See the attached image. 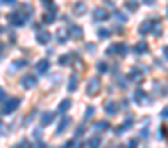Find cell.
Returning <instances> with one entry per match:
<instances>
[{"label":"cell","mask_w":168,"mask_h":148,"mask_svg":"<svg viewBox=\"0 0 168 148\" xmlns=\"http://www.w3.org/2000/svg\"><path fill=\"white\" fill-rule=\"evenodd\" d=\"M99 142H101V140H99V138H97V136H95V138H91V140L87 142V146H97V144H99Z\"/></svg>","instance_id":"obj_25"},{"label":"cell","mask_w":168,"mask_h":148,"mask_svg":"<svg viewBox=\"0 0 168 148\" xmlns=\"http://www.w3.org/2000/svg\"><path fill=\"white\" fill-rule=\"evenodd\" d=\"M69 107H71V101H69V99H66L63 103H59V109H57V111H59V113H66Z\"/></svg>","instance_id":"obj_15"},{"label":"cell","mask_w":168,"mask_h":148,"mask_svg":"<svg viewBox=\"0 0 168 148\" xmlns=\"http://www.w3.org/2000/svg\"><path fill=\"white\" fill-rule=\"evenodd\" d=\"M75 87H77V75L73 73V75L69 77V85H67V89H69V91H75Z\"/></svg>","instance_id":"obj_14"},{"label":"cell","mask_w":168,"mask_h":148,"mask_svg":"<svg viewBox=\"0 0 168 148\" xmlns=\"http://www.w3.org/2000/svg\"><path fill=\"white\" fill-rule=\"evenodd\" d=\"M71 61V55H63V57H59V63L61 65H66V63H69Z\"/></svg>","instance_id":"obj_23"},{"label":"cell","mask_w":168,"mask_h":148,"mask_svg":"<svg viewBox=\"0 0 168 148\" xmlns=\"http://www.w3.org/2000/svg\"><path fill=\"white\" fill-rule=\"evenodd\" d=\"M146 50H148V46H146L144 41H140V44H137V46H134V54H138V55L146 54Z\"/></svg>","instance_id":"obj_9"},{"label":"cell","mask_w":168,"mask_h":148,"mask_svg":"<svg viewBox=\"0 0 168 148\" xmlns=\"http://www.w3.org/2000/svg\"><path fill=\"white\" fill-rule=\"evenodd\" d=\"M131 77H133V79H140V77H143V73H140V71H137V69H134V71L131 73Z\"/></svg>","instance_id":"obj_26"},{"label":"cell","mask_w":168,"mask_h":148,"mask_svg":"<svg viewBox=\"0 0 168 148\" xmlns=\"http://www.w3.org/2000/svg\"><path fill=\"white\" fill-rule=\"evenodd\" d=\"M109 34H111L109 30H99V38H103V40H105V38H109Z\"/></svg>","instance_id":"obj_24"},{"label":"cell","mask_w":168,"mask_h":148,"mask_svg":"<svg viewBox=\"0 0 168 148\" xmlns=\"http://www.w3.org/2000/svg\"><path fill=\"white\" fill-rule=\"evenodd\" d=\"M99 89H101V83H99V79H89L87 93H89V95H95V93H99Z\"/></svg>","instance_id":"obj_2"},{"label":"cell","mask_w":168,"mask_h":148,"mask_svg":"<svg viewBox=\"0 0 168 148\" xmlns=\"http://www.w3.org/2000/svg\"><path fill=\"white\" fill-rule=\"evenodd\" d=\"M113 18L117 20V22H127V14H123V12H119V10H115V12H113Z\"/></svg>","instance_id":"obj_12"},{"label":"cell","mask_w":168,"mask_h":148,"mask_svg":"<svg viewBox=\"0 0 168 148\" xmlns=\"http://www.w3.org/2000/svg\"><path fill=\"white\" fill-rule=\"evenodd\" d=\"M107 126H109V124H107V123H105V120H101V123H97V124H95V128H97V130H99V133H103V130H105V128H107Z\"/></svg>","instance_id":"obj_21"},{"label":"cell","mask_w":168,"mask_h":148,"mask_svg":"<svg viewBox=\"0 0 168 148\" xmlns=\"http://www.w3.org/2000/svg\"><path fill=\"white\" fill-rule=\"evenodd\" d=\"M24 65H26V59H18V61L12 63V69H14V71H16V69H22Z\"/></svg>","instance_id":"obj_18"},{"label":"cell","mask_w":168,"mask_h":148,"mask_svg":"<svg viewBox=\"0 0 168 148\" xmlns=\"http://www.w3.org/2000/svg\"><path fill=\"white\" fill-rule=\"evenodd\" d=\"M95 115V107H87V111H85V119H91Z\"/></svg>","instance_id":"obj_22"},{"label":"cell","mask_w":168,"mask_h":148,"mask_svg":"<svg viewBox=\"0 0 168 148\" xmlns=\"http://www.w3.org/2000/svg\"><path fill=\"white\" fill-rule=\"evenodd\" d=\"M48 67H50V63H48V59H42L38 61V73H46Z\"/></svg>","instance_id":"obj_11"},{"label":"cell","mask_w":168,"mask_h":148,"mask_svg":"<svg viewBox=\"0 0 168 148\" xmlns=\"http://www.w3.org/2000/svg\"><path fill=\"white\" fill-rule=\"evenodd\" d=\"M34 85H36V77H34V75H26V77L22 79V87H24V89H32Z\"/></svg>","instance_id":"obj_3"},{"label":"cell","mask_w":168,"mask_h":148,"mask_svg":"<svg viewBox=\"0 0 168 148\" xmlns=\"http://www.w3.org/2000/svg\"><path fill=\"white\" fill-rule=\"evenodd\" d=\"M2 2H14V0H2Z\"/></svg>","instance_id":"obj_33"},{"label":"cell","mask_w":168,"mask_h":148,"mask_svg":"<svg viewBox=\"0 0 168 148\" xmlns=\"http://www.w3.org/2000/svg\"><path fill=\"white\" fill-rule=\"evenodd\" d=\"M152 2H154V0H144V4H148V6H150Z\"/></svg>","instance_id":"obj_32"},{"label":"cell","mask_w":168,"mask_h":148,"mask_svg":"<svg viewBox=\"0 0 168 148\" xmlns=\"http://www.w3.org/2000/svg\"><path fill=\"white\" fill-rule=\"evenodd\" d=\"M10 22L16 24V26H22V24H24V16H20V14H12V16H10Z\"/></svg>","instance_id":"obj_10"},{"label":"cell","mask_w":168,"mask_h":148,"mask_svg":"<svg viewBox=\"0 0 168 148\" xmlns=\"http://www.w3.org/2000/svg\"><path fill=\"white\" fill-rule=\"evenodd\" d=\"M6 105H4V113H12L14 109H18V105H20V99H6V101H4Z\"/></svg>","instance_id":"obj_1"},{"label":"cell","mask_w":168,"mask_h":148,"mask_svg":"<svg viewBox=\"0 0 168 148\" xmlns=\"http://www.w3.org/2000/svg\"><path fill=\"white\" fill-rule=\"evenodd\" d=\"M162 117H164V119H168V107H164V109H162Z\"/></svg>","instance_id":"obj_30"},{"label":"cell","mask_w":168,"mask_h":148,"mask_svg":"<svg viewBox=\"0 0 168 148\" xmlns=\"http://www.w3.org/2000/svg\"><path fill=\"white\" fill-rule=\"evenodd\" d=\"M73 10H75V14H83L87 8H85V4H83V2H77V4H75V8H73Z\"/></svg>","instance_id":"obj_17"},{"label":"cell","mask_w":168,"mask_h":148,"mask_svg":"<svg viewBox=\"0 0 168 148\" xmlns=\"http://www.w3.org/2000/svg\"><path fill=\"white\" fill-rule=\"evenodd\" d=\"M38 41H40V44H48V41H50V34H48V32H40V34H38Z\"/></svg>","instance_id":"obj_13"},{"label":"cell","mask_w":168,"mask_h":148,"mask_svg":"<svg viewBox=\"0 0 168 148\" xmlns=\"http://www.w3.org/2000/svg\"><path fill=\"white\" fill-rule=\"evenodd\" d=\"M93 18L97 20V22H103V20H107V12L103 8H95L93 10Z\"/></svg>","instance_id":"obj_4"},{"label":"cell","mask_w":168,"mask_h":148,"mask_svg":"<svg viewBox=\"0 0 168 148\" xmlns=\"http://www.w3.org/2000/svg\"><path fill=\"white\" fill-rule=\"evenodd\" d=\"M105 111H107L109 115H117V111H119V105H117V103H113V101H109V103L105 105Z\"/></svg>","instance_id":"obj_6"},{"label":"cell","mask_w":168,"mask_h":148,"mask_svg":"<svg viewBox=\"0 0 168 148\" xmlns=\"http://www.w3.org/2000/svg\"><path fill=\"white\" fill-rule=\"evenodd\" d=\"M129 10H137V2H129Z\"/></svg>","instance_id":"obj_29"},{"label":"cell","mask_w":168,"mask_h":148,"mask_svg":"<svg viewBox=\"0 0 168 148\" xmlns=\"http://www.w3.org/2000/svg\"><path fill=\"white\" fill-rule=\"evenodd\" d=\"M134 101H137V103H144V93L140 91V89L134 93Z\"/></svg>","instance_id":"obj_19"},{"label":"cell","mask_w":168,"mask_h":148,"mask_svg":"<svg viewBox=\"0 0 168 148\" xmlns=\"http://www.w3.org/2000/svg\"><path fill=\"white\" fill-rule=\"evenodd\" d=\"M67 126H69V117H63V119H61V123H59V126H57V134L66 133Z\"/></svg>","instance_id":"obj_7"},{"label":"cell","mask_w":168,"mask_h":148,"mask_svg":"<svg viewBox=\"0 0 168 148\" xmlns=\"http://www.w3.org/2000/svg\"><path fill=\"white\" fill-rule=\"evenodd\" d=\"M97 69H99L101 73H105V71H107V65H105V63H99V65H97Z\"/></svg>","instance_id":"obj_27"},{"label":"cell","mask_w":168,"mask_h":148,"mask_svg":"<svg viewBox=\"0 0 168 148\" xmlns=\"http://www.w3.org/2000/svg\"><path fill=\"white\" fill-rule=\"evenodd\" d=\"M154 22H156V20H146V22L140 26V34H146V32H150V30H152V26H154Z\"/></svg>","instance_id":"obj_5"},{"label":"cell","mask_w":168,"mask_h":148,"mask_svg":"<svg viewBox=\"0 0 168 148\" xmlns=\"http://www.w3.org/2000/svg\"><path fill=\"white\" fill-rule=\"evenodd\" d=\"M6 101V93H4V89H0V103Z\"/></svg>","instance_id":"obj_28"},{"label":"cell","mask_w":168,"mask_h":148,"mask_svg":"<svg viewBox=\"0 0 168 148\" xmlns=\"http://www.w3.org/2000/svg\"><path fill=\"white\" fill-rule=\"evenodd\" d=\"M53 123V113H44L42 115V124L48 126V124H52Z\"/></svg>","instance_id":"obj_8"},{"label":"cell","mask_w":168,"mask_h":148,"mask_svg":"<svg viewBox=\"0 0 168 148\" xmlns=\"http://www.w3.org/2000/svg\"><path fill=\"white\" fill-rule=\"evenodd\" d=\"M166 14H168V12H166Z\"/></svg>","instance_id":"obj_34"},{"label":"cell","mask_w":168,"mask_h":148,"mask_svg":"<svg viewBox=\"0 0 168 148\" xmlns=\"http://www.w3.org/2000/svg\"><path fill=\"white\" fill-rule=\"evenodd\" d=\"M164 57H166V59H168V46L164 47Z\"/></svg>","instance_id":"obj_31"},{"label":"cell","mask_w":168,"mask_h":148,"mask_svg":"<svg viewBox=\"0 0 168 148\" xmlns=\"http://www.w3.org/2000/svg\"><path fill=\"white\" fill-rule=\"evenodd\" d=\"M81 34H83V30L79 26H71V38H81Z\"/></svg>","instance_id":"obj_16"},{"label":"cell","mask_w":168,"mask_h":148,"mask_svg":"<svg viewBox=\"0 0 168 148\" xmlns=\"http://www.w3.org/2000/svg\"><path fill=\"white\" fill-rule=\"evenodd\" d=\"M22 12H24L26 16H32V14H34V8H32L30 4H24V6H22Z\"/></svg>","instance_id":"obj_20"}]
</instances>
